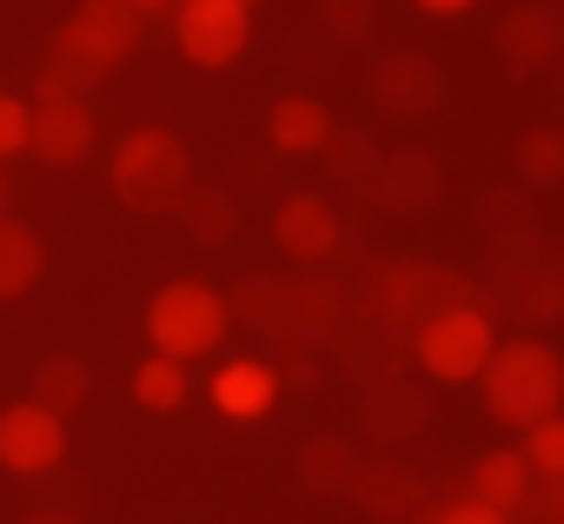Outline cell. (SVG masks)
I'll use <instances>...</instances> for the list:
<instances>
[{"mask_svg":"<svg viewBox=\"0 0 564 524\" xmlns=\"http://www.w3.org/2000/svg\"><path fill=\"white\" fill-rule=\"evenodd\" d=\"M94 146V113L87 100H34L28 107V153L47 166H74Z\"/></svg>","mask_w":564,"mask_h":524,"instance_id":"cell-8","label":"cell"},{"mask_svg":"<svg viewBox=\"0 0 564 524\" xmlns=\"http://www.w3.org/2000/svg\"><path fill=\"white\" fill-rule=\"evenodd\" d=\"M67 458V418L41 412L34 399L8 405L0 412V471H14V478H41Z\"/></svg>","mask_w":564,"mask_h":524,"instance_id":"cell-6","label":"cell"},{"mask_svg":"<svg viewBox=\"0 0 564 524\" xmlns=\"http://www.w3.org/2000/svg\"><path fill=\"white\" fill-rule=\"evenodd\" d=\"M518 179H531V186H557L564 179V127H531L518 140Z\"/></svg>","mask_w":564,"mask_h":524,"instance_id":"cell-22","label":"cell"},{"mask_svg":"<svg viewBox=\"0 0 564 524\" xmlns=\"http://www.w3.org/2000/svg\"><path fill=\"white\" fill-rule=\"evenodd\" d=\"M438 94H445V80H438V67H432L425 54H386V61L372 67V100H379V113H392V120L432 113Z\"/></svg>","mask_w":564,"mask_h":524,"instance_id":"cell-10","label":"cell"},{"mask_svg":"<svg viewBox=\"0 0 564 524\" xmlns=\"http://www.w3.org/2000/svg\"><path fill=\"white\" fill-rule=\"evenodd\" d=\"M206 392H213V412L252 425V418H265V412L279 405V372H272L265 359H226Z\"/></svg>","mask_w":564,"mask_h":524,"instance_id":"cell-12","label":"cell"},{"mask_svg":"<svg viewBox=\"0 0 564 524\" xmlns=\"http://www.w3.org/2000/svg\"><path fill=\"white\" fill-rule=\"evenodd\" d=\"M180 219H186V232H193L199 245H226L232 226H239V199L219 193V186H193V193L180 199Z\"/></svg>","mask_w":564,"mask_h":524,"instance_id":"cell-19","label":"cell"},{"mask_svg":"<svg viewBox=\"0 0 564 524\" xmlns=\"http://www.w3.org/2000/svg\"><path fill=\"white\" fill-rule=\"evenodd\" d=\"M352 491H359V504L366 511H399L405 504V491H412V478L405 471H392V465H359V478H352Z\"/></svg>","mask_w":564,"mask_h":524,"instance_id":"cell-24","label":"cell"},{"mask_svg":"<svg viewBox=\"0 0 564 524\" xmlns=\"http://www.w3.org/2000/svg\"><path fill=\"white\" fill-rule=\"evenodd\" d=\"M425 524H511V517L491 511V504H478V498H452V504H438Z\"/></svg>","mask_w":564,"mask_h":524,"instance_id":"cell-29","label":"cell"},{"mask_svg":"<svg viewBox=\"0 0 564 524\" xmlns=\"http://www.w3.org/2000/svg\"><path fill=\"white\" fill-rule=\"evenodd\" d=\"M21 524H74L67 511H34V517H21Z\"/></svg>","mask_w":564,"mask_h":524,"instance_id":"cell-32","label":"cell"},{"mask_svg":"<svg viewBox=\"0 0 564 524\" xmlns=\"http://www.w3.org/2000/svg\"><path fill=\"white\" fill-rule=\"evenodd\" d=\"M173 41L193 67L219 74L246 54L252 41V8H232V0H180L173 8Z\"/></svg>","mask_w":564,"mask_h":524,"instance_id":"cell-5","label":"cell"},{"mask_svg":"<svg viewBox=\"0 0 564 524\" xmlns=\"http://www.w3.org/2000/svg\"><path fill=\"white\" fill-rule=\"evenodd\" d=\"M67 34L100 61V67H120L133 47H140V34H147V21L127 8V0H80L74 8V21H67Z\"/></svg>","mask_w":564,"mask_h":524,"instance_id":"cell-11","label":"cell"},{"mask_svg":"<svg viewBox=\"0 0 564 524\" xmlns=\"http://www.w3.org/2000/svg\"><path fill=\"white\" fill-rule=\"evenodd\" d=\"M557 47H564V28L551 8H511L498 21V54L511 74H538L544 61H557Z\"/></svg>","mask_w":564,"mask_h":524,"instance_id":"cell-13","label":"cell"},{"mask_svg":"<svg viewBox=\"0 0 564 524\" xmlns=\"http://www.w3.org/2000/svg\"><path fill=\"white\" fill-rule=\"evenodd\" d=\"M127 8H133V14L147 21V14H166V8H180V0H127Z\"/></svg>","mask_w":564,"mask_h":524,"instance_id":"cell-31","label":"cell"},{"mask_svg":"<svg viewBox=\"0 0 564 524\" xmlns=\"http://www.w3.org/2000/svg\"><path fill=\"white\" fill-rule=\"evenodd\" d=\"M226 332H232V299L206 280H166L147 306V339H153L160 359L193 365V359L219 352Z\"/></svg>","mask_w":564,"mask_h":524,"instance_id":"cell-3","label":"cell"},{"mask_svg":"<svg viewBox=\"0 0 564 524\" xmlns=\"http://www.w3.org/2000/svg\"><path fill=\"white\" fill-rule=\"evenodd\" d=\"M379 524H399V517H379Z\"/></svg>","mask_w":564,"mask_h":524,"instance_id":"cell-35","label":"cell"},{"mask_svg":"<svg viewBox=\"0 0 564 524\" xmlns=\"http://www.w3.org/2000/svg\"><path fill=\"white\" fill-rule=\"evenodd\" d=\"M524 465H531V478H564V412H551V418H538L531 432H524Z\"/></svg>","mask_w":564,"mask_h":524,"instance_id":"cell-23","label":"cell"},{"mask_svg":"<svg viewBox=\"0 0 564 524\" xmlns=\"http://www.w3.org/2000/svg\"><path fill=\"white\" fill-rule=\"evenodd\" d=\"M419 14H438V21H452V14H465V8H478V0H412Z\"/></svg>","mask_w":564,"mask_h":524,"instance_id":"cell-30","label":"cell"},{"mask_svg":"<svg viewBox=\"0 0 564 524\" xmlns=\"http://www.w3.org/2000/svg\"><path fill=\"white\" fill-rule=\"evenodd\" d=\"M452 306H471V299H465V280L445 266H399L386 280V319H399L405 332L425 326L432 313H452Z\"/></svg>","mask_w":564,"mask_h":524,"instance_id":"cell-9","label":"cell"},{"mask_svg":"<svg viewBox=\"0 0 564 524\" xmlns=\"http://www.w3.org/2000/svg\"><path fill=\"white\" fill-rule=\"evenodd\" d=\"M491 346H498V326L485 306H452V313H432L425 326H412V359L438 385H471L485 372Z\"/></svg>","mask_w":564,"mask_h":524,"instance_id":"cell-4","label":"cell"},{"mask_svg":"<svg viewBox=\"0 0 564 524\" xmlns=\"http://www.w3.org/2000/svg\"><path fill=\"white\" fill-rule=\"evenodd\" d=\"M47 273V245L28 219H0V299H21L34 293Z\"/></svg>","mask_w":564,"mask_h":524,"instance_id":"cell-17","label":"cell"},{"mask_svg":"<svg viewBox=\"0 0 564 524\" xmlns=\"http://www.w3.org/2000/svg\"><path fill=\"white\" fill-rule=\"evenodd\" d=\"M265 140H272L279 153H326L333 113H326L313 94H286V100H272V113H265Z\"/></svg>","mask_w":564,"mask_h":524,"instance_id":"cell-14","label":"cell"},{"mask_svg":"<svg viewBox=\"0 0 564 524\" xmlns=\"http://www.w3.org/2000/svg\"><path fill=\"white\" fill-rule=\"evenodd\" d=\"M107 179L127 212H180V199L193 193V153L173 127H133L113 146Z\"/></svg>","mask_w":564,"mask_h":524,"instance_id":"cell-2","label":"cell"},{"mask_svg":"<svg viewBox=\"0 0 564 524\" xmlns=\"http://www.w3.org/2000/svg\"><path fill=\"white\" fill-rule=\"evenodd\" d=\"M272 239H279V252H286V259H300V266L333 259L339 252V212H333V199L286 193V199H279V212H272Z\"/></svg>","mask_w":564,"mask_h":524,"instance_id":"cell-7","label":"cell"},{"mask_svg":"<svg viewBox=\"0 0 564 524\" xmlns=\"http://www.w3.org/2000/svg\"><path fill=\"white\" fill-rule=\"evenodd\" d=\"M87 392H94V372L74 359V352H54V359H41L34 365V405L41 412H54V418H67V412H80L87 405Z\"/></svg>","mask_w":564,"mask_h":524,"instance_id":"cell-18","label":"cell"},{"mask_svg":"<svg viewBox=\"0 0 564 524\" xmlns=\"http://www.w3.org/2000/svg\"><path fill=\"white\" fill-rule=\"evenodd\" d=\"M319 8H326V28L346 34V41H359L366 21H372V0H319Z\"/></svg>","mask_w":564,"mask_h":524,"instance_id":"cell-28","label":"cell"},{"mask_svg":"<svg viewBox=\"0 0 564 524\" xmlns=\"http://www.w3.org/2000/svg\"><path fill=\"white\" fill-rule=\"evenodd\" d=\"M478 392H485V412L505 425V432H531L538 418L564 412V359L551 339H498L485 372H478Z\"/></svg>","mask_w":564,"mask_h":524,"instance_id":"cell-1","label":"cell"},{"mask_svg":"<svg viewBox=\"0 0 564 524\" xmlns=\"http://www.w3.org/2000/svg\"><path fill=\"white\" fill-rule=\"evenodd\" d=\"M300 478H306L313 491H352L359 458H352V445H346V438H313V445H306V458H300Z\"/></svg>","mask_w":564,"mask_h":524,"instance_id":"cell-21","label":"cell"},{"mask_svg":"<svg viewBox=\"0 0 564 524\" xmlns=\"http://www.w3.org/2000/svg\"><path fill=\"white\" fill-rule=\"evenodd\" d=\"M8 153H28V100L21 94H0V166Z\"/></svg>","mask_w":564,"mask_h":524,"instance_id":"cell-27","label":"cell"},{"mask_svg":"<svg viewBox=\"0 0 564 524\" xmlns=\"http://www.w3.org/2000/svg\"><path fill=\"white\" fill-rule=\"evenodd\" d=\"M524 491H531V465H524V451L518 445H498V451H485L478 465H471V491L465 498H478V504H491V511H518L524 504Z\"/></svg>","mask_w":564,"mask_h":524,"instance_id":"cell-16","label":"cell"},{"mask_svg":"<svg viewBox=\"0 0 564 524\" xmlns=\"http://www.w3.org/2000/svg\"><path fill=\"white\" fill-rule=\"evenodd\" d=\"M372 199L379 206H392V212H412V206H425L432 193H438V166L425 160V153H392V160H379L372 166Z\"/></svg>","mask_w":564,"mask_h":524,"instance_id":"cell-15","label":"cell"},{"mask_svg":"<svg viewBox=\"0 0 564 524\" xmlns=\"http://www.w3.org/2000/svg\"><path fill=\"white\" fill-rule=\"evenodd\" d=\"M232 8H252V0H232Z\"/></svg>","mask_w":564,"mask_h":524,"instance_id":"cell-34","label":"cell"},{"mask_svg":"<svg viewBox=\"0 0 564 524\" xmlns=\"http://www.w3.org/2000/svg\"><path fill=\"white\" fill-rule=\"evenodd\" d=\"M511 524H564V478H531V491L511 511Z\"/></svg>","mask_w":564,"mask_h":524,"instance_id":"cell-26","label":"cell"},{"mask_svg":"<svg viewBox=\"0 0 564 524\" xmlns=\"http://www.w3.org/2000/svg\"><path fill=\"white\" fill-rule=\"evenodd\" d=\"M186 392H193V385H186V365H180V359H160V352H153V359L133 365V399H140L147 412H180Z\"/></svg>","mask_w":564,"mask_h":524,"instance_id":"cell-20","label":"cell"},{"mask_svg":"<svg viewBox=\"0 0 564 524\" xmlns=\"http://www.w3.org/2000/svg\"><path fill=\"white\" fill-rule=\"evenodd\" d=\"M8 199H14V179H8V166H0V219H8Z\"/></svg>","mask_w":564,"mask_h":524,"instance_id":"cell-33","label":"cell"},{"mask_svg":"<svg viewBox=\"0 0 564 524\" xmlns=\"http://www.w3.org/2000/svg\"><path fill=\"white\" fill-rule=\"evenodd\" d=\"M326 160H333L339 179H372V166H379L372 140H366V133H339V127H333V140H326Z\"/></svg>","mask_w":564,"mask_h":524,"instance_id":"cell-25","label":"cell"}]
</instances>
